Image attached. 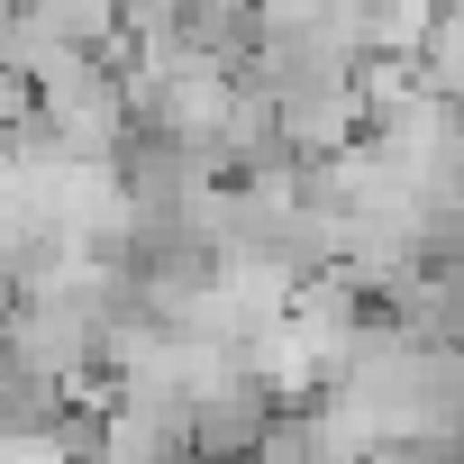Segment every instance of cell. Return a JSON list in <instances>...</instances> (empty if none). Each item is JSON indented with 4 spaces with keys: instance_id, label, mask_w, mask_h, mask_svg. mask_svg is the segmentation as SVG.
Listing matches in <instances>:
<instances>
[{
    "instance_id": "1",
    "label": "cell",
    "mask_w": 464,
    "mask_h": 464,
    "mask_svg": "<svg viewBox=\"0 0 464 464\" xmlns=\"http://www.w3.org/2000/svg\"><path fill=\"white\" fill-rule=\"evenodd\" d=\"M37 128H46L64 155L110 164L119 137L137 128V119H128V73H119V55H64V64L37 82Z\"/></svg>"
},
{
    "instance_id": "2",
    "label": "cell",
    "mask_w": 464,
    "mask_h": 464,
    "mask_svg": "<svg viewBox=\"0 0 464 464\" xmlns=\"http://www.w3.org/2000/svg\"><path fill=\"white\" fill-rule=\"evenodd\" d=\"M274 419H283V401L237 373V382H218V392H200V401L182 410V446H191V464H246Z\"/></svg>"
},
{
    "instance_id": "3",
    "label": "cell",
    "mask_w": 464,
    "mask_h": 464,
    "mask_svg": "<svg viewBox=\"0 0 464 464\" xmlns=\"http://www.w3.org/2000/svg\"><path fill=\"white\" fill-rule=\"evenodd\" d=\"M73 410V392L55 382V373H37L10 337H0V437H37V428H55Z\"/></svg>"
},
{
    "instance_id": "4",
    "label": "cell",
    "mask_w": 464,
    "mask_h": 464,
    "mask_svg": "<svg viewBox=\"0 0 464 464\" xmlns=\"http://www.w3.org/2000/svg\"><path fill=\"white\" fill-rule=\"evenodd\" d=\"M28 10L46 19V37L64 55H110L119 46V0H28Z\"/></svg>"
},
{
    "instance_id": "5",
    "label": "cell",
    "mask_w": 464,
    "mask_h": 464,
    "mask_svg": "<svg viewBox=\"0 0 464 464\" xmlns=\"http://www.w3.org/2000/svg\"><path fill=\"white\" fill-rule=\"evenodd\" d=\"M256 19H355V0H256Z\"/></svg>"
},
{
    "instance_id": "6",
    "label": "cell",
    "mask_w": 464,
    "mask_h": 464,
    "mask_svg": "<svg viewBox=\"0 0 464 464\" xmlns=\"http://www.w3.org/2000/svg\"><path fill=\"white\" fill-rule=\"evenodd\" d=\"M364 464H446V455H428V446H373Z\"/></svg>"
},
{
    "instance_id": "7",
    "label": "cell",
    "mask_w": 464,
    "mask_h": 464,
    "mask_svg": "<svg viewBox=\"0 0 464 464\" xmlns=\"http://www.w3.org/2000/svg\"><path fill=\"white\" fill-rule=\"evenodd\" d=\"M0 319H10V283H0Z\"/></svg>"
},
{
    "instance_id": "8",
    "label": "cell",
    "mask_w": 464,
    "mask_h": 464,
    "mask_svg": "<svg viewBox=\"0 0 464 464\" xmlns=\"http://www.w3.org/2000/svg\"><path fill=\"white\" fill-rule=\"evenodd\" d=\"M0 10H10V0H0Z\"/></svg>"
}]
</instances>
